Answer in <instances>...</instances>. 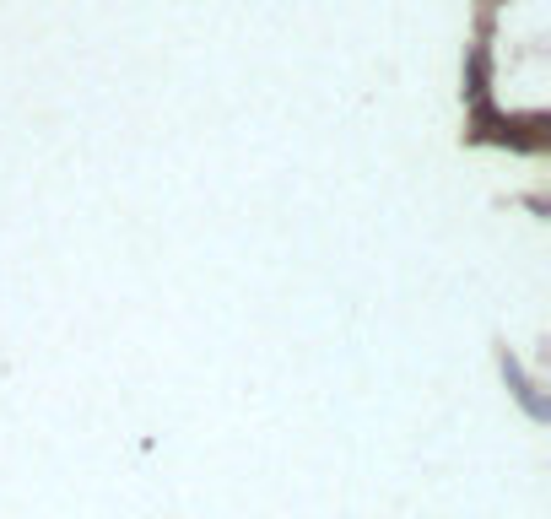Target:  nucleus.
Listing matches in <instances>:
<instances>
[]
</instances>
